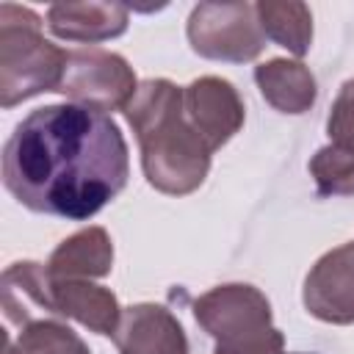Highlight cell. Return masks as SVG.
I'll list each match as a JSON object with an SVG mask.
<instances>
[{"instance_id":"cell-6","label":"cell","mask_w":354,"mask_h":354,"mask_svg":"<svg viewBox=\"0 0 354 354\" xmlns=\"http://www.w3.org/2000/svg\"><path fill=\"white\" fill-rule=\"evenodd\" d=\"M75 105L94 108V111H116L127 108V102L138 91V80L133 66L111 50L88 47V50H69L66 72L58 86Z\"/></svg>"},{"instance_id":"cell-18","label":"cell","mask_w":354,"mask_h":354,"mask_svg":"<svg viewBox=\"0 0 354 354\" xmlns=\"http://www.w3.org/2000/svg\"><path fill=\"white\" fill-rule=\"evenodd\" d=\"M326 133L332 144L354 152V77L340 86L326 119Z\"/></svg>"},{"instance_id":"cell-12","label":"cell","mask_w":354,"mask_h":354,"mask_svg":"<svg viewBox=\"0 0 354 354\" xmlns=\"http://www.w3.org/2000/svg\"><path fill=\"white\" fill-rule=\"evenodd\" d=\"M53 307L58 315L75 318L97 335L113 337L122 321V307L116 296L88 279H53Z\"/></svg>"},{"instance_id":"cell-15","label":"cell","mask_w":354,"mask_h":354,"mask_svg":"<svg viewBox=\"0 0 354 354\" xmlns=\"http://www.w3.org/2000/svg\"><path fill=\"white\" fill-rule=\"evenodd\" d=\"M260 28L266 39L277 41L279 47L290 50L293 55H304L313 44V14L304 3H254Z\"/></svg>"},{"instance_id":"cell-8","label":"cell","mask_w":354,"mask_h":354,"mask_svg":"<svg viewBox=\"0 0 354 354\" xmlns=\"http://www.w3.org/2000/svg\"><path fill=\"white\" fill-rule=\"evenodd\" d=\"M183 105L188 122L205 138L210 152L224 147L243 127V116H246L243 100L238 88L224 77L205 75L191 80L183 88Z\"/></svg>"},{"instance_id":"cell-1","label":"cell","mask_w":354,"mask_h":354,"mask_svg":"<svg viewBox=\"0 0 354 354\" xmlns=\"http://www.w3.org/2000/svg\"><path fill=\"white\" fill-rule=\"evenodd\" d=\"M130 160L119 124L75 102L30 111L3 147V185L33 213L83 221L127 185Z\"/></svg>"},{"instance_id":"cell-10","label":"cell","mask_w":354,"mask_h":354,"mask_svg":"<svg viewBox=\"0 0 354 354\" xmlns=\"http://www.w3.org/2000/svg\"><path fill=\"white\" fill-rule=\"evenodd\" d=\"M3 315L25 329L33 321L58 315L53 307V277L47 266L33 260L11 263L3 274Z\"/></svg>"},{"instance_id":"cell-5","label":"cell","mask_w":354,"mask_h":354,"mask_svg":"<svg viewBox=\"0 0 354 354\" xmlns=\"http://www.w3.org/2000/svg\"><path fill=\"white\" fill-rule=\"evenodd\" d=\"M188 41L202 58L243 64L263 53L266 33L252 3H199L188 17Z\"/></svg>"},{"instance_id":"cell-2","label":"cell","mask_w":354,"mask_h":354,"mask_svg":"<svg viewBox=\"0 0 354 354\" xmlns=\"http://www.w3.org/2000/svg\"><path fill=\"white\" fill-rule=\"evenodd\" d=\"M124 116L138 138L144 177L152 188L183 196L205 183L213 152L188 122L180 86L163 77L138 83Z\"/></svg>"},{"instance_id":"cell-9","label":"cell","mask_w":354,"mask_h":354,"mask_svg":"<svg viewBox=\"0 0 354 354\" xmlns=\"http://www.w3.org/2000/svg\"><path fill=\"white\" fill-rule=\"evenodd\" d=\"M113 343L119 354H188L185 329L171 310L147 301L122 310Z\"/></svg>"},{"instance_id":"cell-11","label":"cell","mask_w":354,"mask_h":354,"mask_svg":"<svg viewBox=\"0 0 354 354\" xmlns=\"http://www.w3.org/2000/svg\"><path fill=\"white\" fill-rule=\"evenodd\" d=\"M47 28L66 41H105L127 30V8L119 3H55L47 8Z\"/></svg>"},{"instance_id":"cell-7","label":"cell","mask_w":354,"mask_h":354,"mask_svg":"<svg viewBox=\"0 0 354 354\" xmlns=\"http://www.w3.org/2000/svg\"><path fill=\"white\" fill-rule=\"evenodd\" d=\"M301 301L324 324H354V241L318 257L304 277Z\"/></svg>"},{"instance_id":"cell-4","label":"cell","mask_w":354,"mask_h":354,"mask_svg":"<svg viewBox=\"0 0 354 354\" xmlns=\"http://www.w3.org/2000/svg\"><path fill=\"white\" fill-rule=\"evenodd\" d=\"M194 318L216 340L213 354H282L285 337L271 324V304L254 285L210 288L194 301Z\"/></svg>"},{"instance_id":"cell-17","label":"cell","mask_w":354,"mask_h":354,"mask_svg":"<svg viewBox=\"0 0 354 354\" xmlns=\"http://www.w3.org/2000/svg\"><path fill=\"white\" fill-rule=\"evenodd\" d=\"M310 174L321 196H351L354 194V152L337 144H326L310 158Z\"/></svg>"},{"instance_id":"cell-14","label":"cell","mask_w":354,"mask_h":354,"mask_svg":"<svg viewBox=\"0 0 354 354\" xmlns=\"http://www.w3.org/2000/svg\"><path fill=\"white\" fill-rule=\"evenodd\" d=\"M254 80L266 102L274 105L279 113H304L313 108L318 97L315 77L301 61L271 58L254 66Z\"/></svg>"},{"instance_id":"cell-3","label":"cell","mask_w":354,"mask_h":354,"mask_svg":"<svg viewBox=\"0 0 354 354\" xmlns=\"http://www.w3.org/2000/svg\"><path fill=\"white\" fill-rule=\"evenodd\" d=\"M69 53L41 36V17L0 3V105L14 108L41 91H58Z\"/></svg>"},{"instance_id":"cell-13","label":"cell","mask_w":354,"mask_h":354,"mask_svg":"<svg viewBox=\"0 0 354 354\" xmlns=\"http://www.w3.org/2000/svg\"><path fill=\"white\" fill-rule=\"evenodd\" d=\"M113 268V243L102 227H86L55 246L47 260L53 279H91Z\"/></svg>"},{"instance_id":"cell-16","label":"cell","mask_w":354,"mask_h":354,"mask_svg":"<svg viewBox=\"0 0 354 354\" xmlns=\"http://www.w3.org/2000/svg\"><path fill=\"white\" fill-rule=\"evenodd\" d=\"M3 354H91V351L66 324L55 318H44L19 329L17 337L6 335Z\"/></svg>"}]
</instances>
